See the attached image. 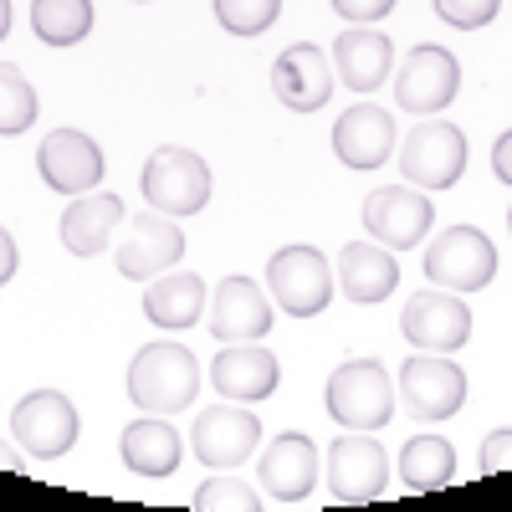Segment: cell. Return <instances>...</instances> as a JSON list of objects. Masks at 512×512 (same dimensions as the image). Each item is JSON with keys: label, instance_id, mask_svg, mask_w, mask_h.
<instances>
[{"label": "cell", "instance_id": "f546056e", "mask_svg": "<svg viewBox=\"0 0 512 512\" xmlns=\"http://www.w3.org/2000/svg\"><path fill=\"white\" fill-rule=\"evenodd\" d=\"M190 507H200V512H210V507H231V512H256L262 507V497H256V487H246V482H236V477H221V482H205L195 497H190Z\"/></svg>", "mask_w": 512, "mask_h": 512}, {"label": "cell", "instance_id": "4fadbf2b", "mask_svg": "<svg viewBox=\"0 0 512 512\" xmlns=\"http://www.w3.org/2000/svg\"><path fill=\"white\" fill-rule=\"evenodd\" d=\"M400 400L415 420H451L466 405V374L446 354L415 349V359H405L400 369Z\"/></svg>", "mask_w": 512, "mask_h": 512}, {"label": "cell", "instance_id": "7a4b0ae2", "mask_svg": "<svg viewBox=\"0 0 512 512\" xmlns=\"http://www.w3.org/2000/svg\"><path fill=\"white\" fill-rule=\"evenodd\" d=\"M395 384L379 359H344L328 374L323 405L344 431H384L395 420Z\"/></svg>", "mask_w": 512, "mask_h": 512}, {"label": "cell", "instance_id": "8d00e7d4", "mask_svg": "<svg viewBox=\"0 0 512 512\" xmlns=\"http://www.w3.org/2000/svg\"><path fill=\"white\" fill-rule=\"evenodd\" d=\"M11 21H16V11H11V0H0V41H6V31H11Z\"/></svg>", "mask_w": 512, "mask_h": 512}, {"label": "cell", "instance_id": "83f0119b", "mask_svg": "<svg viewBox=\"0 0 512 512\" xmlns=\"http://www.w3.org/2000/svg\"><path fill=\"white\" fill-rule=\"evenodd\" d=\"M36 123V88L21 67L0 62V134H26Z\"/></svg>", "mask_w": 512, "mask_h": 512}, {"label": "cell", "instance_id": "603a6c76", "mask_svg": "<svg viewBox=\"0 0 512 512\" xmlns=\"http://www.w3.org/2000/svg\"><path fill=\"white\" fill-rule=\"evenodd\" d=\"M338 287H344L349 303H384L395 287H400V267L390 246L379 241H349L344 251H338Z\"/></svg>", "mask_w": 512, "mask_h": 512}, {"label": "cell", "instance_id": "ffe728a7", "mask_svg": "<svg viewBox=\"0 0 512 512\" xmlns=\"http://www.w3.org/2000/svg\"><path fill=\"white\" fill-rule=\"evenodd\" d=\"M333 154L349 169H379L395 154V113H384L379 103L344 108L333 123Z\"/></svg>", "mask_w": 512, "mask_h": 512}, {"label": "cell", "instance_id": "f1b7e54d", "mask_svg": "<svg viewBox=\"0 0 512 512\" xmlns=\"http://www.w3.org/2000/svg\"><path fill=\"white\" fill-rule=\"evenodd\" d=\"M210 11L231 36H262L282 16V0H210Z\"/></svg>", "mask_w": 512, "mask_h": 512}, {"label": "cell", "instance_id": "1f68e13d", "mask_svg": "<svg viewBox=\"0 0 512 512\" xmlns=\"http://www.w3.org/2000/svg\"><path fill=\"white\" fill-rule=\"evenodd\" d=\"M400 6V0H333V11L344 16L349 26H374V21H384Z\"/></svg>", "mask_w": 512, "mask_h": 512}, {"label": "cell", "instance_id": "5bb4252c", "mask_svg": "<svg viewBox=\"0 0 512 512\" xmlns=\"http://www.w3.org/2000/svg\"><path fill=\"white\" fill-rule=\"evenodd\" d=\"M36 169L57 195H88V190H98L108 159H103L93 134H82V128H52L36 144Z\"/></svg>", "mask_w": 512, "mask_h": 512}, {"label": "cell", "instance_id": "30bf717a", "mask_svg": "<svg viewBox=\"0 0 512 512\" xmlns=\"http://www.w3.org/2000/svg\"><path fill=\"white\" fill-rule=\"evenodd\" d=\"M456 93H461V67H456V52L441 47V41H420L395 72V103L415 118L446 113Z\"/></svg>", "mask_w": 512, "mask_h": 512}, {"label": "cell", "instance_id": "7402d4cb", "mask_svg": "<svg viewBox=\"0 0 512 512\" xmlns=\"http://www.w3.org/2000/svg\"><path fill=\"white\" fill-rule=\"evenodd\" d=\"M118 451H123V466L134 477L164 482V477H175V466L185 461V436L164 415H144L118 436Z\"/></svg>", "mask_w": 512, "mask_h": 512}, {"label": "cell", "instance_id": "cb8c5ba5", "mask_svg": "<svg viewBox=\"0 0 512 512\" xmlns=\"http://www.w3.org/2000/svg\"><path fill=\"white\" fill-rule=\"evenodd\" d=\"M118 221H123V200L88 190V195H72V205L62 210V226L57 231H62V246L72 256H98V251H108Z\"/></svg>", "mask_w": 512, "mask_h": 512}, {"label": "cell", "instance_id": "9a60e30c", "mask_svg": "<svg viewBox=\"0 0 512 512\" xmlns=\"http://www.w3.org/2000/svg\"><path fill=\"white\" fill-rule=\"evenodd\" d=\"M205 323H210V338H221V344H256V338L272 333L277 318H272L267 292L236 272L216 282V292L205 303Z\"/></svg>", "mask_w": 512, "mask_h": 512}, {"label": "cell", "instance_id": "52a82bcc", "mask_svg": "<svg viewBox=\"0 0 512 512\" xmlns=\"http://www.w3.org/2000/svg\"><path fill=\"white\" fill-rule=\"evenodd\" d=\"M77 431H82V420H77V405L62 395V390H31L16 400L11 410V436L21 441V451L31 461H57L77 446Z\"/></svg>", "mask_w": 512, "mask_h": 512}, {"label": "cell", "instance_id": "277c9868", "mask_svg": "<svg viewBox=\"0 0 512 512\" xmlns=\"http://www.w3.org/2000/svg\"><path fill=\"white\" fill-rule=\"evenodd\" d=\"M400 169L415 190H451L466 175V134L451 118H420L400 144Z\"/></svg>", "mask_w": 512, "mask_h": 512}, {"label": "cell", "instance_id": "d6a6232c", "mask_svg": "<svg viewBox=\"0 0 512 512\" xmlns=\"http://www.w3.org/2000/svg\"><path fill=\"white\" fill-rule=\"evenodd\" d=\"M507 466H512V431L502 425V431H492L482 441V477H497V472H507Z\"/></svg>", "mask_w": 512, "mask_h": 512}, {"label": "cell", "instance_id": "2e32d148", "mask_svg": "<svg viewBox=\"0 0 512 512\" xmlns=\"http://www.w3.org/2000/svg\"><path fill=\"white\" fill-rule=\"evenodd\" d=\"M272 93L292 113H318L333 98V57L313 41H292L272 62Z\"/></svg>", "mask_w": 512, "mask_h": 512}, {"label": "cell", "instance_id": "836d02e7", "mask_svg": "<svg viewBox=\"0 0 512 512\" xmlns=\"http://www.w3.org/2000/svg\"><path fill=\"white\" fill-rule=\"evenodd\" d=\"M492 175L502 185H512V128H507V134H497V144H492Z\"/></svg>", "mask_w": 512, "mask_h": 512}, {"label": "cell", "instance_id": "4dcf8cb0", "mask_svg": "<svg viewBox=\"0 0 512 512\" xmlns=\"http://www.w3.org/2000/svg\"><path fill=\"white\" fill-rule=\"evenodd\" d=\"M497 6L502 0H436V16L456 31H482L497 21Z\"/></svg>", "mask_w": 512, "mask_h": 512}, {"label": "cell", "instance_id": "ba28073f", "mask_svg": "<svg viewBox=\"0 0 512 512\" xmlns=\"http://www.w3.org/2000/svg\"><path fill=\"white\" fill-rule=\"evenodd\" d=\"M400 333L410 349H425V354H456L466 349L472 338V308H466L461 292H446V287H425L415 292L405 313H400Z\"/></svg>", "mask_w": 512, "mask_h": 512}, {"label": "cell", "instance_id": "7c38bea8", "mask_svg": "<svg viewBox=\"0 0 512 512\" xmlns=\"http://www.w3.org/2000/svg\"><path fill=\"white\" fill-rule=\"evenodd\" d=\"M256 441H262V420H256L251 405H210L195 415V431H190V451L200 456V466H210V472H231V466H241Z\"/></svg>", "mask_w": 512, "mask_h": 512}, {"label": "cell", "instance_id": "d590c367", "mask_svg": "<svg viewBox=\"0 0 512 512\" xmlns=\"http://www.w3.org/2000/svg\"><path fill=\"white\" fill-rule=\"evenodd\" d=\"M26 461H31V456H21L16 446L0 441V472H16V477H26Z\"/></svg>", "mask_w": 512, "mask_h": 512}, {"label": "cell", "instance_id": "8992f818", "mask_svg": "<svg viewBox=\"0 0 512 512\" xmlns=\"http://www.w3.org/2000/svg\"><path fill=\"white\" fill-rule=\"evenodd\" d=\"M425 277L446 292H482L497 277V246L477 226H451L425 246Z\"/></svg>", "mask_w": 512, "mask_h": 512}, {"label": "cell", "instance_id": "44dd1931", "mask_svg": "<svg viewBox=\"0 0 512 512\" xmlns=\"http://www.w3.org/2000/svg\"><path fill=\"white\" fill-rule=\"evenodd\" d=\"M333 72L344 88L354 93H374L384 77L395 72V41L374 31V26H349V31H338L333 41Z\"/></svg>", "mask_w": 512, "mask_h": 512}, {"label": "cell", "instance_id": "74e56055", "mask_svg": "<svg viewBox=\"0 0 512 512\" xmlns=\"http://www.w3.org/2000/svg\"><path fill=\"white\" fill-rule=\"evenodd\" d=\"M507 231H512V210H507Z\"/></svg>", "mask_w": 512, "mask_h": 512}, {"label": "cell", "instance_id": "ac0fdd59", "mask_svg": "<svg viewBox=\"0 0 512 512\" xmlns=\"http://www.w3.org/2000/svg\"><path fill=\"white\" fill-rule=\"evenodd\" d=\"M256 482H262V492L282 507L308 502V492L318 487V446L303 431H282L262 451V461H256Z\"/></svg>", "mask_w": 512, "mask_h": 512}, {"label": "cell", "instance_id": "3957f363", "mask_svg": "<svg viewBox=\"0 0 512 512\" xmlns=\"http://www.w3.org/2000/svg\"><path fill=\"white\" fill-rule=\"evenodd\" d=\"M210 164L195 154V149H180V144H159L144 164L139 175V190L149 200V210H159V216H200V210L210 205Z\"/></svg>", "mask_w": 512, "mask_h": 512}, {"label": "cell", "instance_id": "e0dca14e", "mask_svg": "<svg viewBox=\"0 0 512 512\" xmlns=\"http://www.w3.org/2000/svg\"><path fill=\"white\" fill-rule=\"evenodd\" d=\"M180 256H185L180 221L149 210V216H134V226H128V236L118 246V277L144 282V277H159V272H175Z\"/></svg>", "mask_w": 512, "mask_h": 512}, {"label": "cell", "instance_id": "4316f807", "mask_svg": "<svg viewBox=\"0 0 512 512\" xmlns=\"http://www.w3.org/2000/svg\"><path fill=\"white\" fill-rule=\"evenodd\" d=\"M93 0H31V31L47 47H77L93 31Z\"/></svg>", "mask_w": 512, "mask_h": 512}, {"label": "cell", "instance_id": "484cf974", "mask_svg": "<svg viewBox=\"0 0 512 512\" xmlns=\"http://www.w3.org/2000/svg\"><path fill=\"white\" fill-rule=\"evenodd\" d=\"M400 482L410 492H441L456 482V446L446 436H415L400 451Z\"/></svg>", "mask_w": 512, "mask_h": 512}, {"label": "cell", "instance_id": "9c48e42d", "mask_svg": "<svg viewBox=\"0 0 512 512\" xmlns=\"http://www.w3.org/2000/svg\"><path fill=\"white\" fill-rule=\"evenodd\" d=\"M390 492V456L369 431H349L328 446V497L344 507H364Z\"/></svg>", "mask_w": 512, "mask_h": 512}, {"label": "cell", "instance_id": "5b68a950", "mask_svg": "<svg viewBox=\"0 0 512 512\" xmlns=\"http://www.w3.org/2000/svg\"><path fill=\"white\" fill-rule=\"evenodd\" d=\"M267 292L287 318H318L333 303V267L318 246H282L267 262Z\"/></svg>", "mask_w": 512, "mask_h": 512}, {"label": "cell", "instance_id": "8fae6325", "mask_svg": "<svg viewBox=\"0 0 512 512\" xmlns=\"http://www.w3.org/2000/svg\"><path fill=\"white\" fill-rule=\"evenodd\" d=\"M436 226V205L415 185H384L364 200V236L390 251H415Z\"/></svg>", "mask_w": 512, "mask_h": 512}, {"label": "cell", "instance_id": "6da1fadb", "mask_svg": "<svg viewBox=\"0 0 512 512\" xmlns=\"http://www.w3.org/2000/svg\"><path fill=\"white\" fill-rule=\"evenodd\" d=\"M200 395V364L185 344H144L128 364V400L149 415H180Z\"/></svg>", "mask_w": 512, "mask_h": 512}, {"label": "cell", "instance_id": "e575fe53", "mask_svg": "<svg viewBox=\"0 0 512 512\" xmlns=\"http://www.w3.org/2000/svg\"><path fill=\"white\" fill-rule=\"evenodd\" d=\"M16 267H21V251H16V236L0 226V287H6L11 277H16Z\"/></svg>", "mask_w": 512, "mask_h": 512}, {"label": "cell", "instance_id": "d4e9b609", "mask_svg": "<svg viewBox=\"0 0 512 512\" xmlns=\"http://www.w3.org/2000/svg\"><path fill=\"white\" fill-rule=\"evenodd\" d=\"M205 303H210V292L200 282V272H175V277H154L149 292H144V318L154 328H169V333H180V328H195L205 318Z\"/></svg>", "mask_w": 512, "mask_h": 512}, {"label": "cell", "instance_id": "d6986e66", "mask_svg": "<svg viewBox=\"0 0 512 512\" xmlns=\"http://www.w3.org/2000/svg\"><path fill=\"white\" fill-rule=\"evenodd\" d=\"M210 384H216L221 400H236V405H262L277 395L282 384V364L277 354H267L262 344H226L210 364Z\"/></svg>", "mask_w": 512, "mask_h": 512}]
</instances>
